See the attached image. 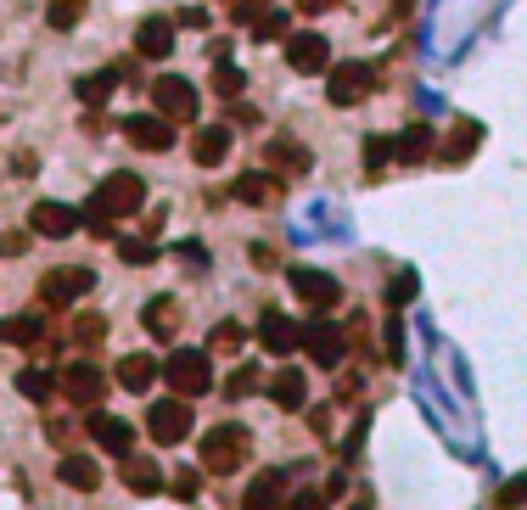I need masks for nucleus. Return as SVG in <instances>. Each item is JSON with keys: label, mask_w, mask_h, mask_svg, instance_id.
<instances>
[{"label": "nucleus", "mask_w": 527, "mask_h": 510, "mask_svg": "<svg viewBox=\"0 0 527 510\" xmlns=\"http://www.w3.org/2000/svg\"><path fill=\"white\" fill-rule=\"evenodd\" d=\"M191 398H157L152 410H146V432H152V443H163V449H174V443L191 438Z\"/></svg>", "instance_id": "nucleus-4"}, {"label": "nucleus", "mask_w": 527, "mask_h": 510, "mask_svg": "<svg viewBox=\"0 0 527 510\" xmlns=\"http://www.w3.org/2000/svg\"><path fill=\"white\" fill-rule=\"evenodd\" d=\"M247 454H253V438H247V426L225 421L214 426L208 438H202V471H214V477H230V471L247 466Z\"/></svg>", "instance_id": "nucleus-2"}, {"label": "nucleus", "mask_w": 527, "mask_h": 510, "mask_svg": "<svg viewBox=\"0 0 527 510\" xmlns=\"http://www.w3.org/2000/svg\"><path fill=\"white\" fill-rule=\"evenodd\" d=\"M410 298H415V270H399L393 281H387V303H393V309H404Z\"/></svg>", "instance_id": "nucleus-36"}, {"label": "nucleus", "mask_w": 527, "mask_h": 510, "mask_svg": "<svg viewBox=\"0 0 527 510\" xmlns=\"http://www.w3.org/2000/svg\"><path fill=\"white\" fill-rule=\"evenodd\" d=\"M174 494H180V499H197V471H180V477H174Z\"/></svg>", "instance_id": "nucleus-43"}, {"label": "nucleus", "mask_w": 527, "mask_h": 510, "mask_svg": "<svg viewBox=\"0 0 527 510\" xmlns=\"http://www.w3.org/2000/svg\"><path fill=\"white\" fill-rule=\"evenodd\" d=\"M286 477L281 471H264V477H253V488L242 494V510H281L286 505Z\"/></svg>", "instance_id": "nucleus-22"}, {"label": "nucleus", "mask_w": 527, "mask_h": 510, "mask_svg": "<svg viewBox=\"0 0 527 510\" xmlns=\"http://www.w3.org/2000/svg\"><path fill=\"white\" fill-rule=\"evenodd\" d=\"M85 426H90V438H96L107 454H118V460L135 454V426H129V421H118V415H90Z\"/></svg>", "instance_id": "nucleus-16"}, {"label": "nucleus", "mask_w": 527, "mask_h": 510, "mask_svg": "<svg viewBox=\"0 0 527 510\" xmlns=\"http://www.w3.org/2000/svg\"><path fill=\"white\" fill-rule=\"evenodd\" d=\"M253 264H258V270H275V253H270V247H264V241H258V247H253Z\"/></svg>", "instance_id": "nucleus-44"}, {"label": "nucleus", "mask_w": 527, "mask_h": 510, "mask_svg": "<svg viewBox=\"0 0 527 510\" xmlns=\"http://www.w3.org/2000/svg\"><path fill=\"white\" fill-rule=\"evenodd\" d=\"M230 197L247 202V208H275V202H281V180H275L270 169H247V174L230 180Z\"/></svg>", "instance_id": "nucleus-12"}, {"label": "nucleus", "mask_w": 527, "mask_h": 510, "mask_svg": "<svg viewBox=\"0 0 527 510\" xmlns=\"http://www.w3.org/2000/svg\"><path fill=\"white\" fill-rule=\"evenodd\" d=\"M270 398L281 404V410H303V398H309L303 370H275V376H270Z\"/></svg>", "instance_id": "nucleus-24"}, {"label": "nucleus", "mask_w": 527, "mask_h": 510, "mask_svg": "<svg viewBox=\"0 0 527 510\" xmlns=\"http://www.w3.org/2000/svg\"><path fill=\"white\" fill-rule=\"evenodd\" d=\"M157 376H163V365H157L152 354H124L118 359V387H129V393H146Z\"/></svg>", "instance_id": "nucleus-21"}, {"label": "nucleus", "mask_w": 527, "mask_h": 510, "mask_svg": "<svg viewBox=\"0 0 527 510\" xmlns=\"http://www.w3.org/2000/svg\"><path fill=\"white\" fill-rule=\"evenodd\" d=\"M118 79H129V68H101V73H90V79H79V101H85V107H101V101L113 96Z\"/></svg>", "instance_id": "nucleus-29"}, {"label": "nucleus", "mask_w": 527, "mask_h": 510, "mask_svg": "<svg viewBox=\"0 0 527 510\" xmlns=\"http://www.w3.org/2000/svg\"><path fill=\"white\" fill-rule=\"evenodd\" d=\"M141 202H146L141 174L118 169V174H107V180L90 191V202H85V225H90V230H113V219H129V213H141Z\"/></svg>", "instance_id": "nucleus-1"}, {"label": "nucleus", "mask_w": 527, "mask_h": 510, "mask_svg": "<svg viewBox=\"0 0 527 510\" xmlns=\"http://www.w3.org/2000/svg\"><path fill=\"white\" fill-rule=\"evenodd\" d=\"M96 286V270H85V264H62V270H51L40 281V298L51 303V309H68V303H79Z\"/></svg>", "instance_id": "nucleus-6"}, {"label": "nucleus", "mask_w": 527, "mask_h": 510, "mask_svg": "<svg viewBox=\"0 0 527 510\" xmlns=\"http://www.w3.org/2000/svg\"><path fill=\"white\" fill-rule=\"evenodd\" d=\"M101 337H107V320H101V314H79V320H73V342H79V348H96Z\"/></svg>", "instance_id": "nucleus-33"}, {"label": "nucleus", "mask_w": 527, "mask_h": 510, "mask_svg": "<svg viewBox=\"0 0 527 510\" xmlns=\"http://www.w3.org/2000/svg\"><path fill=\"white\" fill-rule=\"evenodd\" d=\"M303 348H309V359H314L320 370H337L342 354H348V331L331 326V320H314V326L303 331Z\"/></svg>", "instance_id": "nucleus-9"}, {"label": "nucleus", "mask_w": 527, "mask_h": 510, "mask_svg": "<svg viewBox=\"0 0 527 510\" xmlns=\"http://www.w3.org/2000/svg\"><path fill=\"white\" fill-rule=\"evenodd\" d=\"M292 292H298L309 309H337V303H342V286L331 281L326 270H303V264L292 270Z\"/></svg>", "instance_id": "nucleus-14"}, {"label": "nucleus", "mask_w": 527, "mask_h": 510, "mask_svg": "<svg viewBox=\"0 0 527 510\" xmlns=\"http://www.w3.org/2000/svg\"><path fill=\"white\" fill-rule=\"evenodd\" d=\"M135 51H141L146 62L174 57V23H169V17H146L141 29H135Z\"/></svg>", "instance_id": "nucleus-17"}, {"label": "nucleus", "mask_w": 527, "mask_h": 510, "mask_svg": "<svg viewBox=\"0 0 527 510\" xmlns=\"http://www.w3.org/2000/svg\"><path fill=\"white\" fill-rule=\"evenodd\" d=\"M118 253H124V264H152L157 247L152 241H118Z\"/></svg>", "instance_id": "nucleus-40"}, {"label": "nucleus", "mask_w": 527, "mask_h": 510, "mask_svg": "<svg viewBox=\"0 0 527 510\" xmlns=\"http://www.w3.org/2000/svg\"><path fill=\"white\" fill-rule=\"evenodd\" d=\"M286 68H298V73H326L331 68V45L326 34H286Z\"/></svg>", "instance_id": "nucleus-11"}, {"label": "nucleus", "mask_w": 527, "mask_h": 510, "mask_svg": "<svg viewBox=\"0 0 527 510\" xmlns=\"http://www.w3.org/2000/svg\"><path fill=\"white\" fill-rule=\"evenodd\" d=\"M230 152V129L225 124H202L197 135H191V157H197L202 169H219Z\"/></svg>", "instance_id": "nucleus-18"}, {"label": "nucleus", "mask_w": 527, "mask_h": 510, "mask_svg": "<svg viewBox=\"0 0 527 510\" xmlns=\"http://www.w3.org/2000/svg\"><path fill=\"white\" fill-rule=\"evenodd\" d=\"M242 90H247V73H242V68H230V62H219V68H214V96L242 101Z\"/></svg>", "instance_id": "nucleus-32"}, {"label": "nucleus", "mask_w": 527, "mask_h": 510, "mask_svg": "<svg viewBox=\"0 0 527 510\" xmlns=\"http://www.w3.org/2000/svg\"><path fill=\"white\" fill-rule=\"evenodd\" d=\"M258 342H264L275 359H286V354H298V348H303V326L270 309V314H264V326H258Z\"/></svg>", "instance_id": "nucleus-15"}, {"label": "nucleus", "mask_w": 527, "mask_h": 510, "mask_svg": "<svg viewBox=\"0 0 527 510\" xmlns=\"http://www.w3.org/2000/svg\"><path fill=\"white\" fill-rule=\"evenodd\" d=\"M152 113H163L169 124H186L197 113V90L180 73H163V79H152Z\"/></svg>", "instance_id": "nucleus-7"}, {"label": "nucleus", "mask_w": 527, "mask_h": 510, "mask_svg": "<svg viewBox=\"0 0 527 510\" xmlns=\"http://www.w3.org/2000/svg\"><path fill=\"white\" fill-rule=\"evenodd\" d=\"M124 488L129 494H163V466L157 460H141V454H124Z\"/></svg>", "instance_id": "nucleus-20"}, {"label": "nucleus", "mask_w": 527, "mask_h": 510, "mask_svg": "<svg viewBox=\"0 0 527 510\" xmlns=\"http://www.w3.org/2000/svg\"><path fill=\"white\" fill-rule=\"evenodd\" d=\"M45 23L57 34L79 29V23H85V0H51V6H45Z\"/></svg>", "instance_id": "nucleus-31"}, {"label": "nucleus", "mask_w": 527, "mask_h": 510, "mask_svg": "<svg viewBox=\"0 0 527 510\" xmlns=\"http://www.w3.org/2000/svg\"><path fill=\"white\" fill-rule=\"evenodd\" d=\"M264 169L303 174V169H309V152H303V146H292V141H270V146H264Z\"/></svg>", "instance_id": "nucleus-28"}, {"label": "nucleus", "mask_w": 527, "mask_h": 510, "mask_svg": "<svg viewBox=\"0 0 527 510\" xmlns=\"http://www.w3.org/2000/svg\"><path fill=\"white\" fill-rule=\"evenodd\" d=\"M45 337V320L40 314H12V320H0V342H17V348H34Z\"/></svg>", "instance_id": "nucleus-27"}, {"label": "nucleus", "mask_w": 527, "mask_h": 510, "mask_svg": "<svg viewBox=\"0 0 527 510\" xmlns=\"http://www.w3.org/2000/svg\"><path fill=\"white\" fill-rule=\"evenodd\" d=\"M365 163H371V169L393 163V135H371V141H365Z\"/></svg>", "instance_id": "nucleus-38"}, {"label": "nucleus", "mask_w": 527, "mask_h": 510, "mask_svg": "<svg viewBox=\"0 0 527 510\" xmlns=\"http://www.w3.org/2000/svg\"><path fill=\"white\" fill-rule=\"evenodd\" d=\"M225 393H230V398H247V393H258V370H253V365H242V370H236V376L225 382Z\"/></svg>", "instance_id": "nucleus-39"}, {"label": "nucleus", "mask_w": 527, "mask_h": 510, "mask_svg": "<svg viewBox=\"0 0 527 510\" xmlns=\"http://www.w3.org/2000/svg\"><path fill=\"white\" fill-rule=\"evenodd\" d=\"M477 141H483V124H477V118H455L449 141H443V163H466V157L477 152Z\"/></svg>", "instance_id": "nucleus-23"}, {"label": "nucleus", "mask_w": 527, "mask_h": 510, "mask_svg": "<svg viewBox=\"0 0 527 510\" xmlns=\"http://www.w3.org/2000/svg\"><path fill=\"white\" fill-rule=\"evenodd\" d=\"M281 510H326V494H320V488H303V494H292Z\"/></svg>", "instance_id": "nucleus-41"}, {"label": "nucleus", "mask_w": 527, "mask_h": 510, "mask_svg": "<svg viewBox=\"0 0 527 510\" xmlns=\"http://www.w3.org/2000/svg\"><path fill=\"white\" fill-rule=\"evenodd\" d=\"M354 510H365V505H354Z\"/></svg>", "instance_id": "nucleus-46"}, {"label": "nucleus", "mask_w": 527, "mask_h": 510, "mask_svg": "<svg viewBox=\"0 0 527 510\" xmlns=\"http://www.w3.org/2000/svg\"><path fill=\"white\" fill-rule=\"evenodd\" d=\"M376 90V68L371 62H342V68H326V96L331 107H354Z\"/></svg>", "instance_id": "nucleus-5"}, {"label": "nucleus", "mask_w": 527, "mask_h": 510, "mask_svg": "<svg viewBox=\"0 0 527 510\" xmlns=\"http://www.w3.org/2000/svg\"><path fill=\"white\" fill-rule=\"evenodd\" d=\"M163 382L174 387V398H202L214 387V365H208V354H197V348H174L169 365H163Z\"/></svg>", "instance_id": "nucleus-3"}, {"label": "nucleus", "mask_w": 527, "mask_h": 510, "mask_svg": "<svg viewBox=\"0 0 527 510\" xmlns=\"http://www.w3.org/2000/svg\"><path fill=\"white\" fill-rule=\"evenodd\" d=\"M242 337H247V331L236 326V320H219L214 337H208V348H219V354H236V348H242Z\"/></svg>", "instance_id": "nucleus-34"}, {"label": "nucleus", "mask_w": 527, "mask_h": 510, "mask_svg": "<svg viewBox=\"0 0 527 510\" xmlns=\"http://www.w3.org/2000/svg\"><path fill=\"white\" fill-rule=\"evenodd\" d=\"M432 152H438V135H432V124H410L404 135H393V157H399V163H427Z\"/></svg>", "instance_id": "nucleus-19"}, {"label": "nucleus", "mask_w": 527, "mask_h": 510, "mask_svg": "<svg viewBox=\"0 0 527 510\" xmlns=\"http://www.w3.org/2000/svg\"><path fill=\"white\" fill-rule=\"evenodd\" d=\"M253 34H258V40H286V12H258L253 17Z\"/></svg>", "instance_id": "nucleus-35"}, {"label": "nucleus", "mask_w": 527, "mask_h": 510, "mask_svg": "<svg viewBox=\"0 0 527 510\" xmlns=\"http://www.w3.org/2000/svg\"><path fill=\"white\" fill-rule=\"evenodd\" d=\"M331 6H337V0H298V12H309V17L314 12H331Z\"/></svg>", "instance_id": "nucleus-45"}, {"label": "nucleus", "mask_w": 527, "mask_h": 510, "mask_svg": "<svg viewBox=\"0 0 527 510\" xmlns=\"http://www.w3.org/2000/svg\"><path fill=\"white\" fill-rule=\"evenodd\" d=\"M124 135H129V146H141V152H169L174 146V124L163 113H135L124 124Z\"/></svg>", "instance_id": "nucleus-13"}, {"label": "nucleus", "mask_w": 527, "mask_h": 510, "mask_svg": "<svg viewBox=\"0 0 527 510\" xmlns=\"http://www.w3.org/2000/svg\"><path fill=\"white\" fill-rule=\"evenodd\" d=\"M62 393L73 398V404H85V410H96L101 404V393H107V376H101L96 365H90V359H73V365H62Z\"/></svg>", "instance_id": "nucleus-8"}, {"label": "nucleus", "mask_w": 527, "mask_h": 510, "mask_svg": "<svg viewBox=\"0 0 527 510\" xmlns=\"http://www.w3.org/2000/svg\"><path fill=\"white\" fill-rule=\"evenodd\" d=\"M23 247H29V236H23V230H6V236H0V253H6V258H17Z\"/></svg>", "instance_id": "nucleus-42"}, {"label": "nucleus", "mask_w": 527, "mask_h": 510, "mask_svg": "<svg viewBox=\"0 0 527 510\" xmlns=\"http://www.w3.org/2000/svg\"><path fill=\"white\" fill-rule=\"evenodd\" d=\"M141 320H146V331H152V337L169 342L174 326H180V303H174V298H152V303L141 309Z\"/></svg>", "instance_id": "nucleus-26"}, {"label": "nucleus", "mask_w": 527, "mask_h": 510, "mask_svg": "<svg viewBox=\"0 0 527 510\" xmlns=\"http://www.w3.org/2000/svg\"><path fill=\"white\" fill-rule=\"evenodd\" d=\"M79 225H85V213L68 208V202H34V208H29V230H34V236L62 241V236H73Z\"/></svg>", "instance_id": "nucleus-10"}, {"label": "nucleus", "mask_w": 527, "mask_h": 510, "mask_svg": "<svg viewBox=\"0 0 527 510\" xmlns=\"http://www.w3.org/2000/svg\"><path fill=\"white\" fill-rule=\"evenodd\" d=\"M51 387H57V376H51V370H40V365L17 370V393L34 398V404H45V398H51Z\"/></svg>", "instance_id": "nucleus-30"}, {"label": "nucleus", "mask_w": 527, "mask_h": 510, "mask_svg": "<svg viewBox=\"0 0 527 510\" xmlns=\"http://www.w3.org/2000/svg\"><path fill=\"white\" fill-rule=\"evenodd\" d=\"M494 505H499V510H522V505H527V471H522V477H511L505 488H499V499H494Z\"/></svg>", "instance_id": "nucleus-37"}, {"label": "nucleus", "mask_w": 527, "mask_h": 510, "mask_svg": "<svg viewBox=\"0 0 527 510\" xmlns=\"http://www.w3.org/2000/svg\"><path fill=\"white\" fill-rule=\"evenodd\" d=\"M57 477L68 482V488H79V494H96L101 488V471H96V460H85V454H68L57 466Z\"/></svg>", "instance_id": "nucleus-25"}]
</instances>
